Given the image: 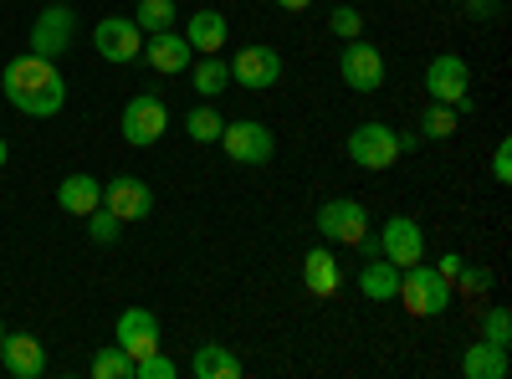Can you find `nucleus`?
<instances>
[{
    "label": "nucleus",
    "mask_w": 512,
    "mask_h": 379,
    "mask_svg": "<svg viewBox=\"0 0 512 379\" xmlns=\"http://www.w3.org/2000/svg\"><path fill=\"white\" fill-rule=\"evenodd\" d=\"M318 231L333 241V246H354L364 231H369V210L349 195H338L328 205H318Z\"/></svg>",
    "instance_id": "12"
},
{
    "label": "nucleus",
    "mask_w": 512,
    "mask_h": 379,
    "mask_svg": "<svg viewBox=\"0 0 512 379\" xmlns=\"http://www.w3.org/2000/svg\"><path fill=\"white\" fill-rule=\"evenodd\" d=\"M420 149V134H400V154H415Z\"/></svg>",
    "instance_id": "36"
},
{
    "label": "nucleus",
    "mask_w": 512,
    "mask_h": 379,
    "mask_svg": "<svg viewBox=\"0 0 512 379\" xmlns=\"http://www.w3.org/2000/svg\"><path fill=\"white\" fill-rule=\"evenodd\" d=\"M456 282H461V292H487V287H492V267L461 262V267H456Z\"/></svg>",
    "instance_id": "32"
},
{
    "label": "nucleus",
    "mask_w": 512,
    "mask_h": 379,
    "mask_svg": "<svg viewBox=\"0 0 512 379\" xmlns=\"http://www.w3.org/2000/svg\"><path fill=\"white\" fill-rule=\"evenodd\" d=\"M113 344L128 354V359H144L159 349V318L149 308H123L118 313V328H113Z\"/></svg>",
    "instance_id": "15"
},
{
    "label": "nucleus",
    "mask_w": 512,
    "mask_h": 379,
    "mask_svg": "<svg viewBox=\"0 0 512 379\" xmlns=\"http://www.w3.org/2000/svg\"><path fill=\"white\" fill-rule=\"evenodd\" d=\"M93 379H134V359H128L118 344L93 354Z\"/></svg>",
    "instance_id": "27"
},
{
    "label": "nucleus",
    "mask_w": 512,
    "mask_h": 379,
    "mask_svg": "<svg viewBox=\"0 0 512 379\" xmlns=\"http://www.w3.org/2000/svg\"><path fill=\"white\" fill-rule=\"evenodd\" d=\"M482 339H487V344H497V349H507V344H512V313H507V308H487Z\"/></svg>",
    "instance_id": "29"
},
{
    "label": "nucleus",
    "mask_w": 512,
    "mask_h": 379,
    "mask_svg": "<svg viewBox=\"0 0 512 379\" xmlns=\"http://www.w3.org/2000/svg\"><path fill=\"white\" fill-rule=\"evenodd\" d=\"M282 52L277 47H267V41H256V47H241L236 52V62H231V82L236 88H246V93H267V88H277L282 82Z\"/></svg>",
    "instance_id": "5"
},
{
    "label": "nucleus",
    "mask_w": 512,
    "mask_h": 379,
    "mask_svg": "<svg viewBox=\"0 0 512 379\" xmlns=\"http://www.w3.org/2000/svg\"><path fill=\"white\" fill-rule=\"evenodd\" d=\"M425 93H431V103H451L456 113H472V67H466V57L456 52H441L431 57V67H425Z\"/></svg>",
    "instance_id": "3"
},
{
    "label": "nucleus",
    "mask_w": 512,
    "mask_h": 379,
    "mask_svg": "<svg viewBox=\"0 0 512 379\" xmlns=\"http://www.w3.org/2000/svg\"><path fill=\"white\" fill-rule=\"evenodd\" d=\"M461 374L466 379H507V349H497V344H472L461 354Z\"/></svg>",
    "instance_id": "21"
},
{
    "label": "nucleus",
    "mask_w": 512,
    "mask_h": 379,
    "mask_svg": "<svg viewBox=\"0 0 512 379\" xmlns=\"http://www.w3.org/2000/svg\"><path fill=\"white\" fill-rule=\"evenodd\" d=\"M190 72H195V93L200 98H221L231 88V62L226 57H195Z\"/></svg>",
    "instance_id": "23"
},
{
    "label": "nucleus",
    "mask_w": 512,
    "mask_h": 379,
    "mask_svg": "<svg viewBox=\"0 0 512 379\" xmlns=\"http://www.w3.org/2000/svg\"><path fill=\"white\" fill-rule=\"evenodd\" d=\"M395 298H400L405 313H415V318H441V313L451 308V298H456V287H451V277H441L436 267L415 262V267H400V292H395Z\"/></svg>",
    "instance_id": "2"
},
{
    "label": "nucleus",
    "mask_w": 512,
    "mask_h": 379,
    "mask_svg": "<svg viewBox=\"0 0 512 379\" xmlns=\"http://www.w3.org/2000/svg\"><path fill=\"white\" fill-rule=\"evenodd\" d=\"M338 77H344L354 93H379L384 88V52L369 47L364 36H354L344 47V57H338Z\"/></svg>",
    "instance_id": "10"
},
{
    "label": "nucleus",
    "mask_w": 512,
    "mask_h": 379,
    "mask_svg": "<svg viewBox=\"0 0 512 379\" xmlns=\"http://www.w3.org/2000/svg\"><path fill=\"white\" fill-rule=\"evenodd\" d=\"M456 134V108L451 103H431L420 113V139H451Z\"/></svg>",
    "instance_id": "26"
},
{
    "label": "nucleus",
    "mask_w": 512,
    "mask_h": 379,
    "mask_svg": "<svg viewBox=\"0 0 512 379\" xmlns=\"http://www.w3.org/2000/svg\"><path fill=\"white\" fill-rule=\"evenodd\" d=\"M118 129H123V139L134 144V149L159 144L164 129H169V108H164V98H154V93L128 98V103H123V118H118Z\"/></svg>",
    "instance_id": "4"
},
{
    "label": "nucleus",
    "mask_w": 512,
    "mask_h": 379,
    "mask_svg": "<svg viewBox=\"0 0 512 379\" xmlns=\"http://www.w3.org/2000/svg\"><path fill=\"white\" fill-rule=\"evenodd\" d=\"M328 26H333V36H344V41H354V36H364V16H359L354 6H333V16H328Z\"/></svg>",
    "instance_id": "31"
},
{
    "label": "nucleus",
    "mask_w": 512,
    "mask_h": 379,
    "mask_svg": "<svg viewBox=\"0 0 512 379\" xmlns=\"http://www.w3.org/2000/svg\"><path fill=\"white\" fill-rule=\"evenodd\" d=\"M0 364L16 379H41L47 374V349H41V339H31V333H6V339H0Z\"/></svg>",
    "instance_id": "16"
},
{
    "label": "nucleus",
    "mask_w": 512,
    "mask_h": 379,
    "mask_svg": "<svg viewBox=\"0 0 512 379\" xmlns=\"http://www.w3.org/2000/svg\"><path fill=\"white\" fill-rule=\"evenodd\" d=\"M359 292H364L369 303H395V292H400V267H395V262H384V257L364 262V272H359Z\"/></svg>",
    "instance_id": "20"
},
{
    "label": "nucleus",
    "mask_w": 512,
    "mask_h": 379,
    "mask_svg": "<svg viewBox=\"0 0 512 379\" xmlns=\"http://www.w3.org/2000/svg\"><path fill=\"white\" fill-rule=\"evenodd\" d=\"M0 93H6L16 103V113H26V118H57L62 103H67V77L57 72V62L26 52V57L6 62V72H0Z\"/></svg>",
    "instance_id": "1"
},
{
    "label": "nucleus",
    "mask_w": 512,
    "mask_h": 379,
    "mask_svg": "<svg viewBox=\"0 0 512 379\" xmlns=\"http://www.w3.org/2000/svg\"><path fill=\"white\" fill-rule=\"evenodd\" d=\"M175 0H139L134 6V21H139V31H169L175 26Z\"/></svg>",
    "instance_id": "25"
},
{
    "label": "nucleus",
    "mask_w": 512,
    "mask_h": 379,
    "mask_svg": "<svg viewBox=\"0 0 512 379\" xmlns=\"http://www.w3.org/2000/svg\"><path fill=\"white\" fill-rule=\"evenodd\" d=\"M303 287L313 292V298H333L338 287H344V272H338V257L323 246H313L303 257Z\"/></svg>",
    "instance_id": "18"
},
{
    "label": "nucleus",
    "mask_w": 512,
    "mask_h": 379,
    "mask_svg": "<svg viewBox=\"0 0 512 379\" xmlns=\"http://www.w3.org/2000/svg\"><path fill=\"white\" fill-rule=\"evenodd\" d=\"M93 47H98V57H108L113 67L139 62V52H144V31H139L134 16H103V21L93 26Z\"/></svg>",
    "instance_id": "8"
},
{
    "label": "nucleus",
    "mask_w": 512,
    "mask_h": 379,
    "mask_svg": "<svg viewBox=\"0 0 512 379\" xmlns=\"http://www.w3.org/2000/svg\"><path fill=\"white\" fill-rule=\"evenodd\" d=\"M82 221H88V236H93L98 246H108V241H118V231H123V221L113 216V210H108V205H98V210H93V216H82Z\"/></svg>",
    "instance_id": "28"
},
{
    "label": "nucleus",
    "mask_w": 512,
    "mask_h": 379,
    "mask_svg": "<svg viewBox=\"0 0 512 379\" xmlns=\"http://www.w3.org/2000/svg\"><path fill=\"white\" fill-rule=\"evenodd\" d=\"M195 379H236L241 374V359L226 349V344H200L195 359H190Z\"/></svg>",
    "instance_id": "22"
},
{
    "label": "nucleus",
    "mask_w": 512,
    "mask_h": 379,
    "mask_svg": "<svg viewBox=\"0 0 512 379\" xmlns=\"http://www.w3.org/2000/svg\"><path fill=\"white\" fill-rule=\"evenodd\" d=\"M72 36H77V11L72 6H47V11L31 21V52L57 62L72 47Z\"/></svg>",
    "instance_id": "9"
},
{
    "label": "nucleus",
    "mask_w": 512,
    "mask_h": 379,
    "mask_svg": "<svg viewBox=\"0 0 512 379\" xmlns=\"http://www.w3.org/2000/svg\"><path fill=\"white\" fill-rule=\"evenodd\" d=\"M349 159L359 164V170H390V164L400 159V134L390 129V123H359V129L349 134Z\"/></svg>",
    "instance_id": "6"
},
{
    "label": "nucleus",
    "mask_w": 512,
    "mask_h": 379,
    "mask_svg": "<svg viewBox=\"0 0 512 379\" xmlns=\"http://www.w3.org/2000/svg\"><path fill=\"white\" fill-rule=\"evenodd\" d=\"M272 6H282V11H308L313 0H272Z\"/></svg>",
    "instance_id": "35"
},
{
    "label": "nucleus",
    "mask_w": 512,
    "mask_h": 379,
    "mask_svg": "<svg viewBox=\"0 0 512 379\" xmlns=\"http://www.w3.org/2000/svg\"><path fill=\"white\" fill-rule=\"evenodd\" d=\"M221 149L231 154V164H267L277 154V134L256 118H236L221 129Z\"/></svg>",
    "instance_id": "7"
},
{
    "label": "nucleus",
    "mask_w": 512,
    "mask_h": 379,
    "mask_svg": "<svg viewBox=\"0 0 512 379\" xmlns=\"http://www.w3.org/2000/svg\"><path fill=\"white\" fill-rule=\"evenodd\" d=\"M487 6H492V0H466V11H472V16H477V21H482V16H487Z\"/></svg>",
    "instance_id": "37"
},
{
    "label": "nucleus",
    "mask_w": 512,
    "mask_h": 379,
    "mask_svg": "<svg viewBox=\"0 0 512 379\" xmlns=\"http://www.w3.org/2000/svg\"><path fill=\"white\" fill-rule=\"evenodd\" d=\"M492 180H497V185H512V144H507V139H502L497 154H492Z\"/></svg>",
    "instance_id": "33"
},
{
    "label": "nucleus",
    "mask_w": 512,
    "mask_h": 379,
    "mask_svg": "<svg viewBox=\"0 0 512 379\" xmlns=\"http://www.w3.org/2000/svg\"><path fill=\"white\" fill-rule=\"evenodd\" d=\"M0 339H6V323H0Z\"/></svg>",
    "instance_id": "39"
},
{
    "label": "nucleus",
    "mask_w": 512,
    "mask_h": 379,
    "mask_svg": "<svg viewBox=\"0 0 512 379\" xmlns=\"http://www.w3.org/2000/svg\"><path fill=\"white\" fill-rule=\"evenodd\" d=\"M379 257L384 262H395V267H415L425 262V231L415 216H390L379 231Z\"/></svg>",
    "instance_id": "11"
},
{
    "label": "nucleus",
    "mask_w": 512,
    "mask_h": 379,
    "mask_svg": "<svg viewBox=\"0 0 512 379\" xmlns=\"http://www.w3.org/2000/svg\"><path fill=\"white\" fill-rule=\"evenodd\" d=\"M461 262H466V257H456V251H446V257H441V267H436V272H441V277H456V267H461Z\"/></svg>",
    "instance_id": "34"
},
{
    "label": "nucleus",
    "mask_w": 512,
    "mask_h": 379,
    "mask_svg": "<svg viewBox=\"0 0 512 379\" xmlns=\"http://www.w3.org/2000/svg\"><path fill=\"white\" fill-rule=\"evenodd\" d=\"M103 205L118 221H144V216H154V190L139 175H113L103 185Z\"/></svg>",
    "instance_id": "14"
},
{
    "label": "nucleus",
    "mask_w": 512,
    "mask_h": 379,
    "mask_svg": "<svg viewBox=\"0 0 512 379\" xmlns=\"http://www.w3.org/2000/svg\"><path fill=\"white\" fill-rule=\"evenodd\" d=\"M6 159H11V149H6V139H0V170H6Z\"/></svg>",
    "instance_id": "38"
},
{
    "label": "nucleus",
    "mask_w": 512,
    "mask_h": 379,
    "mask_svg": "<svg viewBox=\"0 0 512 379\" xmlns=\"http://www.w3.org/2000/svg\"><path fill=\"white\" fill-rule=\"evenodd\" d=\"M139 62H149L159 77H180V72H190L195 47H190V41H185L180 31H149V41H144Z\"/></svg>",
    "instance_id": "13"
},
{
    "label": "nucleus",
    "mask_w": 512,
    "mask_h": 379,
    "mask_svg": "<svg viewBox=\"0 0 512 379\" xmlns=\"http://www.w3.org/2000/svg\"><path fill=\"white\" fill-rule=\"evenodd\" d=\"M221 129H226V118L210 108V103L190 108V118H185V134H190L195 144H221Z\"/></svg>",
    "instance_id": "24"
},
{
    "label": "nucleus",
    "mask_w": 512,
    "mask_h": 379,
    "mask_svg": "<svg viewBox=\"0 0 512 379\" xmlns=\"http://www.w3.org/2000/svg\"><path fill=\"white\" fill-rule=\"evenodd\" d=\"M180 36L195 47V57H216V52L226 47L231 26H226V16H221V11H195V16L185 21V31H180Z\"/></svg>",
    "instance_id": "17"
},
{
    "label": "nucleus",
    "mask_w": 512,
    "mask_h": 379,
    "mask_svg": "<svg viewBox=\"0 0 512 379\" xmlns=\"http://www.w3.org/2000/svg\"><path fill=\"white\" fill-rule=\"evenodd\" d=\"M57 205L67 210V216H93V210L103 205V180L93 175H67L57 185Z\"/></svg>",
    "instance_id": "19"
},
{
    "label": "nucleus",
    "mask_w": 512,
    "mask_h": 379,
    "mask_svg": "<svg viewBox=\"0 0 512 379\" xmlns=\"http://www.w3.org/2000/svg\"><path fill=\"white\" fill-rule=\"evenodd\" d=\"M175 374H180V364H175V359H164L159 349L144 354V359H134V379H175Z\"/></svg>",
    "instance_id": "30"
}]
</instances>
